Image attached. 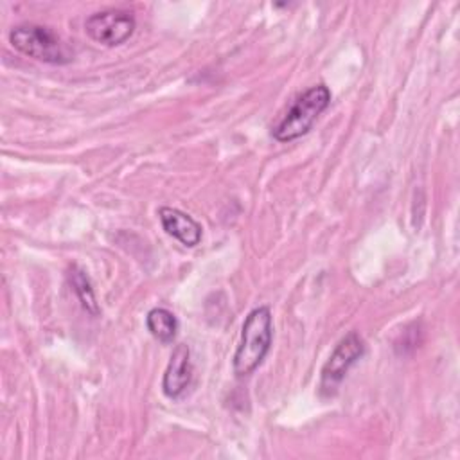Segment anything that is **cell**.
<instances>
[{
	"label": "cell",
	"mask_w": 460,
	"mask_h": 460,
	"mask_svg": "<svg viewBox=\"0 0 460 460\" xmlns=\"http://www.w3.org/2000/svg\"><path fill=\"white\" fill-rule=\"evenodd\" d=\"M331 102V90L325 84H314L300 93L282 119L273 126L271 135L279 142H289L305 135L316 119L327 110Z\"/></svg>",
	"instance_id": "cell-2"
},
{
	"label": "cell",
	"mask_w": 460,
	"mask_h": 460,
	"mask_svg": "<svg viewBox=\"0 0 460 460\" xmlns=\"http://www.w3.org/2000/svg\"><path fill=\"white\" fill-rule=\"evenodd\" d=\"M192 377V363H190V350L185 343H178L172 349L171 359L164 372L162 390L169 399H178L185 388L189 386Z\"/></svg>",
	"instance_id": "cell-6"
},
{
	"label": "cell",
	"mask_w": 460,
	"mask_h": 460,
	"mask_svg": "<svg viewBox=\"0 0 460 460\" xmlns=\"http://www.w3.org/2000/svg\"><path fill=\"white\" fill-rule=\"evenodd\" d=\"M86 34L106 47L124 43L135 31V16L126 9L108 7L90 14L84 22Z\"/></svg>",
	"instance_id": "cell-4"
},
{
	"label": "cell",
	"mask_w": 460,
	"mask_h": 460,
	"mask_svg": "<svg viewBox=\"0 0 460 460\" xmlns=\"http://www.w3.org/2000/svg\"><path fill=\"white\" fill-rule=\"evenodd\" d=\"M158 217L164 230L181 244L192 248L201 241V225L192 216L172 207H160Z\"/></svg>",
	"instance_id": "cell-7"
},
{
	"label": "cell",
	"mask_w": 460,
	"mask_h": 460,
	"mask_svg": "<svg viewBox=\"0 0 460 460\" xmlns=\"http://www.w3.org/2000/svg\"><path fill=\"white\" fill-rule=\"evenodd\" d=\"M273 340V318L268 305H259L248 313L243 329L241 341L234 354V372L237 377L250 376L266 358Z\"/></svg>",
	"instance_id": "cell-1"
},
{
	"label": "cell",
	"mask_w": 460,
	"mask_h": 460,
	"mask_svg": "<svg viewBox=\"0 0 460 460\" xmlns=\"http://www.w3.org/2000/svg\"><path fill=\"white\" fill-rule=\"evenodd\" d=\"M68 279H70V284L81 302V305L90 313V314H99V305H97V300H95V295H93V288H92V282L88 279V275L84 273V270H81L79 266H72L70 268V273H68Z\"/></svg>",
	"instance_id": "cell-9"
},
{
	"label": "cell",
	"mask_w": 460,
	"mask_h": 460,
	"mask_svg": "<svg viewBox=\"0 0 460 460\" xmlns=\"http://www.w3.org/2000/svg\"><path fill=\"white\" fill-rule=\"evenodd\" d=\"M11 45L22 54L50 63V65H65L72 59L68 47L61 41V38L49 27L38 23H20L14 25L9 32Z\"/></svg>",
	"instance_id": "cell-3"
},
{
	"label": "cell",
	"mask_w": 460,
	"mask_h": 460,
	"mask_svg": "<svg viewBox=\"0 0 460 460\" xmlns=\"http://www.w3.org/2000/svg\"><path fill=\"white\" fill-rule=\"evenodd\" d=\"M147 331L162 343H171L178 331L176 316L165 307H153L146 316Z\"/></svg>",
	"instance_id": "cell-8"
},
{
	"label": "cell",
	"mask_w": 460,
	"mask_h": 460,
	"mask_svg": "<svg viewBox=\"0 0 460 460\" xmlns=\"http://www.w3.org/2000/svg\"><path fill=\"white\" fill-rule=\"evenodd\" d=\"M365 352V341L358 332H349L340 340L325 365L322 367L320 376V392L322 395H332L345 377L347 370L359 359Z\"/></svg>",
	"instance_id": "cell-5"
}]
</instances>
